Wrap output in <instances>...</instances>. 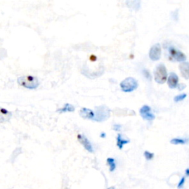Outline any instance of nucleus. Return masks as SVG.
<instances>
[{"label":"nucleus","mask_w":189,"mask_h":189,"mask_svg":"<svg viewBox=\"0 0 189 189\" xmlns=\"http://www.w3.org/2000/svg\"><path fill=\"white\" fill-rule=\"evenodd\" d=\"M17 82L20 86L30 89H36L39 85L38 78L36 77L32 76V75L19 77L17 79Z\"/></svg>","instance_id":"f257e3e1"},{"label":"nucleus","mask_w":189,"mask_h":189,"mask_svg":"<svg viewBox=\"0 0 189 189\" xmlns=\"http://www.w3.org/2000/svg\"><path fill=\"white\" fill-rule=\"evenodd\" d=\"M111 111L105 105L95 107V118L93 120L97 122H103L110 118Z\"/></svg>","instance_id":"f03ea898"},{"label":"nucleus","mask_w":189,"mask_h":189,"mask_svg":"<svg viewBox=\"0 0 189 189\" xmlns=\"http://www.w3.org/2000/svg\"><path fill=\"white\" fill-rule=\"evenodd\" d=\"M154 75H155V82L158 84H163L167 81L168 79V72L166 67L163 64H159L155 68L154 71Z\"/></svg>","instance_id":"7ed1b4c3"},{"label":"nucleus","mask_w":189,"mask_h":189,"mask_svg":"<svg viewBox=\"0 0 189 189\" xmlns=\"http://www.w3.org/2000/svg\"><path fill=\"white\" fill-rule=\"evenodd\" d=\"M120 86L123 92H131L138 87V81L132 77H128L120 82Z\"/></svg>","instance_id":"20e7f679"},{"label":"nucleus","mask_w":189,"mask_h":189,"mask_svg":"<svg viewBox=\"0 0 189 189\" xmlns=\"http://www.w3.org/2000/svg\"><path fill=\"white\" fill-rule=\"evenodd\" d=\"M168 53H169V59L173 61H178V62H183L185 61L186 56L183 52L177 50L175 47L169 46L168 47Z\"/></svg>","instance_id":"39448f33"},{"label":"nucleus","mask_w":189,"mask_h":189,"mask_svg":"<svg viewBox=\"0 0 189 189\" xmlns=\"http://www.w3.org/2000/svg\"><path fill=\"white\" fill-rule=\"evenodd\" d=\"M140 115L143 118V120L152 121L155 120V115L152 112L151 107L148 105H143L140 110Z\"/></svg>","instance_id":"423d86ee"},{"label":"nucleus","mask_w":189,"mask_h":189,"mask_svg":"<svg viewBox=\"0 0 189 189\" xmlns=\"http://www.w3.org/2000/svg\"><path fill=\"white\" fill-rule=\"evenodd\" d=\"M161 45L159 43L154 44L152 47H151L150 50H149V58L152 61H158L161 57Z\"/></svg>","instance_id":"0eeeda50"},{"label":"nucleus","mask_w":189,"mask_h":189,"mask_svg":"<svg viewBox=\"0 0 189 189\" xmlns=\"http://www.w3.org/2000/svg\"><path fill=\"white\" fill-rule=\"evenodd\" d=\"M78 140L80 142V143L84 147V148L86 151H88L90 153H93L94 149L92 143H91L90 141L87 139V138L86 136H84V134H78Z\"/></svg>","instance_id":"6e6552de"},{"label":"nucleus","mask_w":189,"mask_h":189,"mask_svg":"<svg viewBox=\"0 0 189 189\" xmlns=\"http://www.w3.org/2000/svg\"><path fill=\"white\" fill-rule=\"evenodd\" d=\"M79 115L82 118L88 119V120H93L95 118V112L88 108H82L79 111Z\"/></svg>","instance_id":"1a4fd4ad"},{"label":"nucleus","mask_w":189,"mask_h":189,"mask_svg":"<svg viewBox=\"0 0 189 189\" xmlns=\"http://www.w3.org/2000/svg\"><path fill=\"white\" fill-rule=\"evenodd\" d=\"M178 82L179 78L177 74L174 73V72H171V73L169 74L167 79V83L169 87H170L171 89H174V88L177 87V86H178Z\"/></svg>","instance_id":"9d476101"},{"label":"nucleus","mask_w":189,"mask_h":189,"mask_svg":"<svg viewBox=\"0 0 189 189\" xmlns=\"http://www.w3.org/2000/svg\"><path fill=\"white\" fill-rule=\"evenodd\" d=\"M181 75L185 79H189V62H182L179 66Z\"/></svg>","instance_id":"9b49d317"},{"label":"nucleus","mask_w":189,"mask_h":189,"mask_svg":"<svg viewBox=\"0 0 189 189\" xmlns=\"http://www.w3.org/2000/svg\"><path fill=\"white\" fill-rule=\"evenodd\" d=\"M129 143H130L129 140H126L123 138L122 134H118L117 135V146L118 147L119 149H122L123 147L126 144H128Z\"/></svg>","instance_id":"f8f14e48"},{"label":"nucleus","mask_w":189,"mask_h":189,"mask_svg":"<svg viewBox=\"0 0 189 189\" xmlns=\"http://www.w3.org/2000/svg\"><path fill=\"white\" fill-rule=\"evenodd\" d=\"M75 109L73 105L70 103H66L62 108L57 110V112L59 113H64V112H75Z\"/></svg>","instance_id":"ddd939ff"},{"label":"nucleus","mask_w":189,"mask_h":189,"mask_svg":"<svg viewBox=\"0 0 189 189\" xmlns=\"http://www.w3.org/2000/svg\"><path fill=\"white\" fill-rule=\"evenodd\" d=\"M189 141V138H173L171 140L170 143L174 145H183Z\"/></svg>","instance_id":"4468645a"},{"label":"nucleus","mask_w":189,"mask_h":189,"mask_svg":"<svg viewBox=\"0 0 189 189\" xmlns=\"http://www.w3.org/2000/svg\"><path fill=\"white\" fill-rule=\"evenodd\" d=\"M11 117V113L9 111H8L7 110L2 108L1 109V122L3 120V118L5 117V120H8L10 119V117Z\"/></svg>","instance_id":"2eb2a0df"},{"label":"nucleus","mask_w":189,"mask_h":189,"mask_svg":"<svg viewBox=\"0 0 189 189\" xmlns=\"http://www.w3.org/2000/svg\"><path fill=\"white\" fill-rule=\"evenodd\" d=\"M106 162H107V164L110 166V171L111 172H113L116 169V163L115 160L114 158L109 157L106 159Z\"/></svg>","instance_id":"dca6fc26"},{"label":"nucleus","mask_w":189,"mask_h":189,"mask_svg":"<svg viewBox=\"0 0 189 189\" xmlns=\"http://www.w3.org/2000/svg\"><path fill=\"white\" fill-rule=\"evenodd\" d=\"M186 97H187V95H186V94H185V93L180 94V95H178V96H175L174 98V100L175 102H180V101H182V100H184Z\"/></svg>","instance_id":"f3484780"},{"label":"nucleus","mask_w":189,"mask_h":189,"mask_svg":"<svg viewBox=\"0 0 189 189\" xmlns=\"http://www.w3.org/2000/svg\"><path fill=\"white\" fill-rule=\"evenodd\" d=\"M144 157H145V158L147 160H151V159H153L154 157H155V154L148 152V151H145V152H144Z\"/></svg>","instance_id":"a211bd4d"},{"label":"nucleus","mask_w":189,"mask_h":189,"mask_svg":"<svg viewBox=\"0 0 189 189\" xmlns=\"http://www.w3.org/2000/svg\"><path fill=\"white\" fill-rule=\"evenodd\" d=\"M185 182V177H182V178H181V180H180V182H179L178 185H177V188H178L179 189H180V188H182L183 187V185H184Z\"/></svg>","instance_id":"6ab92c4d"},{"label":"nucleus","mask_w":189,"mask_h":189,"mask_svg":"<svg viewBox=\"0 0 189 189\" xmlns=\"http://www.w3.org/2000/svg\"><path fill=\"white\" fill-rule=\"evenodd\" d=\"M143 73L144 76L145 77V78H146V79H148V80L152 79V77H151L150 73H149V72H148V70H144L143 71Z\"/></svg>","instance_id":"aec40b11"},{"label":"nucleus","mask_w":189,"mask_h":189,"mask_svg":"<svg viewBox=\"0 0 189 189\" xmlns=\"http://www.w3.org/2000/svg\"><path fill=\"white\" fill-rule=\"evenodd\" d=\"M121 128H122V126L120 124H114V126H113V129L116 131H120Z\"/></svg>","instance_id":"412c9836"},{"label":"nucleus","mask_w":189,"mask_h":189,"mask_svg":"<svg viewBox=\"0 0 189 189\" xmlns=\"http://www.w3.org/2000/svg\"><path fill=\"white\" fill-rule=\"evenodd\" d=\"M177 87H178L179 90H183V89H184L185 87V84H178V86H177Z\"/></svg>","instance_id":"4be33fe9"},{"label":"nucleus","mask_w":189,"mask_h":189,"mask_svg":"<svg viewBox=\"0 0 189 189\" xmlns=\"http://www.w3.org/2000/svg\"><path fill=\"white\" fill-rule=\"evenodd\" d=\"M106 136V133L105 132H102V133H100V138H104Z\"/></svg>","instance_id":"5701e85b"},{"label":"nucleus","mask_w":189,"mask_h":189,"mask_svg":"<svg viewBox=\"0 0 189 189\" xmlns=\"http://www.w3.org/2000/svg\"><path fill=\"white\" fill-rule=\"evenodd\" d=\"M185 175L187 177H189V168L185 170Z\"/></svg>","instance_id":"b1692460"},{"label":"nucleus","mask_w":189,"mask_h":189,"mask_svg":"<svg viewBox=\"0 0 189 189\" xmlns=\"http://www.w3.org/2000/svg\"><path fill=\"white\" fill-rule=\"evenodd\" d=\"M107 189H115V187H110V188H107Z\"/></svg>","instance_id":"393cba45"}]
</instances>
